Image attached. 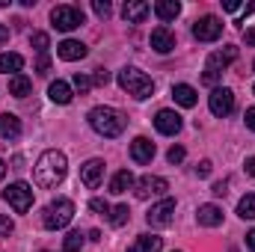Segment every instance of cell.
<instances>
[{"label": "cell", "instance_id": "cell-1", "mask_svg": "<svg viewBox=\"0 0 255 252\" xmlns=\"http://www.w3.org/2000/svg\"><path fill=\"white\" fill-rule=\"evenodd\" d=\"M65 172H68V160H65L63 151H57V148L45 151V154L39 157V163L33 166V178H36V184L42 190L57 187L65 178Z\"/></svg>", "mask_w": 255, "mask_h": 252}, {"label": "cell", "instance_id": "cell-2", "mask_svg": "<svg viewBox=\"0 0 255 252\" xmlns=\"http://www.w3.org/2000/svg\"><path fill=\"white\" fill-rule=\"evenodd\" d=\"M89 125L95 133H101V136H107V139H116L122 130H125L128 119L116 110V107H95V110H89Z\"/></svg>", "mask_w": 255, "mask_h": 252}, {"label": "cell", "instance_id": "cell-3", "mask_svg": "<svg viewBox=\"0 0 255 252\" xmlns=\"http://www.w3.org/2000/svg\"><path fill=\"white\" fill-rule=\"evenodd\" d=\"M119 86L125 89L128 95H133L136 101L154 95V80L145 71H139V68H122L119 71Z\"/></svg>", "mask_w": 255, "mask_h": 252}, {"label": "cell", "instance_id": "cell-4", "mask_svg": "<svg viewBox=\"0 0 255 252\" xmlns=\"http://www.w3.org/2000/svg\"><path fill=\"white\" fill-rule=\"evenodd\" d=\"M71 217H74V202H71V199H57V202H51V205L45 208L42 226L51 229V232H57V229H65V226L71 223Z\"/></svg>", "mask_w": 255, "mask_h": 252}, {"label": "cell", "instance_id": "cell-5", "mask_svg": "<svg viewBox=\"0 0 255 252\" xmlns=\"http://www.w3.org/2000/svg\"><path fill=\"white\" fill-rule=\"evenodd\" d=\"M235 60H238V48H235V45H226L223 51H214V54L208 57V68H205L202 80H205L208 86H214V83L220 80V74L235 63Z\"/></svg>", "mask_w": 255, "mask_h": 252}, {"label": "cell", "instance_id": "cell-6", "mask_svg": "<svg viewBox=\"0 0 255 252\" xmlns=\"http://www.w3.org/2000/svg\"><path fill=\"white\" fill-rule=\"evenodd\" d=\"M51 21H54V27L57 30H77L80 24H83V9H77V6H54L51 9Z\"/></svg>", "mask_w": 255, "mask_h": 252}, {"label": "cell", "instance_id": "cell-7", "mask_svg": "<svg viewBox=\"0 0 255 252\" xmlns=\"http://www.w3.org/2000/svg\"><path fill=\"white\" fill-rule=\"evenodd\" d=\"M3 199H6L18 214H27V211L33 208V187H30V184H24V181H15V184H9V187H6Z\"/></svg>", "mask_w": 255, "mask_h": 252}, {"label": "cell", "instance_id": "cell-8", "mask_svg": "<svg viewBox=\"0 0 255 252\" xmlns=\"http://www.w3.org/2000/svg\"><path fill=\"white\" fill-rule=\"evenodd\" d=\"M193 36L199 42H217L223 36V21L217 15H202L196 24H193Z\"/></svg>", "mask_w": 255, "mask_h": 252}, {"label": "cell", "instance_id": "cell-9", "mask_svg": "<svg viewBox=\"0 0 255 252\" xmlns=\"http://www.w3.org/2000/svg\"><path fill=\"white\" fill-rule=\"evenodd\" d=\"M208 107L217 119H226L232 110H235V92L232 89H214L211 98H208Z\"/></svg>", "mask_w": 255, "mask_h": 252}, {"label": "cell", "instance_id": "cell-10", "mask_svg": "<svg viewBox=\"0 0 255 252\" xmlns=\"http://www.w3.org/2000/svg\"><path fill=\"white\" fill-rule=\"evenodd\" d=\"M172 214H175V199H163V202H157V205L145 214V220H148V226L163 229V226L172 223Z\"/></svg>", "mask_w": 255, "mask_h": 252}, {"label": "cell", "instance_id": "cell-11", "mask_svg": "<svg viewBox=\"0 0 255 252\" xmlns=\"http://www.w3.org/2000/svg\"><path fill=\"white\" fill-rule=\"evenodd\" d=\"M169 190L166 178H157V175H145L136 181V199H148V196H163Z\"/></svg>", "mask_w": 255, "mask_h": 252}, {"label": "cell", "instance_id": "cell-12", "mask_svg": "<svg viewBox=\"0 0 255 252\" xmlns=\"http://www.w3.org/2000/svg\"><path fill=\"white\" fill-rule=\"evenodd\" d=\"M80 181L89 190H95L101 181H104V160H86L80 166Z\"/></svg>", "mask_w": 255, "mask_h": 252}, {"label": "cell", "instance_id": "cell-13", "mask_svg": "<svg viewBox=\"0 0 255 252\" xmlns=\"http://www.w3.org/2000/svg\"><path fill=\"white\" fill-rule=\"evenodd\" d=\"M154 127H157L160 133L172 136V133H178V130H181V116H178L175 110H160V113L154 116Z\"/></svg>", "mask_w": 255, "mask_h": 252}, {"label": "cell", "instance_id": "cell-14", "mask_svg": "<svg viewBox=\"0 0 255 252\" xmlns=\"http://www.w3.org/2000/svg\"><path fill=\"white\" fill-rule=\"evenodd\" d=\"M151 48H154L157 54H169V51L175 48V33H172L169 27H154V30H151Z\"/></svg>", "mask_w": 255, "mask_h": 252}, {"label": "cell", "instance_id": "cell-15", "mask_svg": "<svg viewBox=\"0 0 255 252\" xmlns=\"http://www.w3.org/2000/svg\"><path fill=\"white\" fill-rule=\"evenodd\" d=\"M130 157H133L136 163H151V157H154V142H151L148 136H136V139L130 142Z\"/></svg>", "mask_w": 255, "mask_h": 252}, {"label": "cell", "instance_id": "cell-16", "mask_svg": "<svg viewBox=\"0 0 255 252\" xmlns=\"http://www.w3.org/2000/svg\"><path fill=\"white\" fill-rule=\"evenodd\" d=\"M148 12H151L148 3H142V0H128L125 9H122V18H125L128 24H142Z\"/></svg>", "mask_w": 255, "mask_h": 252}, {"label": "cell", "instance_id": "cell-17", "mask_svg": "<svg viewBox=\"0 0 255 252\" xmlns=\"http://www.w3.org/2000/svg\"><path fill=\"white\" fill-rule=\"evenodd\" d=\"M57 54H60V60L65 63H74V60H83L86 57V45L83 42H74V39H65L57 45Z\"/></svg>", "mask_w": 255, "mask_h": 252}, {"label": "cell", "instance_id": "cell-18", "mask_svg": "<svg viewBox=\"0 0 255 252\" xmlns=\"http://www.w3.org/2000/svg\"><path fill=\"white\" fill-rule=\"evenodd\" d=\"M196 220H199V226H208V229H214V226H220V223H223V211H220L217 205H199V211H196Z\"/></svg>", "mask_w": 255, "mask_h": 252}, {"label": "cell", "instance_id": "cell-19", "mask_svg": "<svg viewBox=\"0 0 255 252\" xmlns=\"http://www.w3.org/2000/svg\"><path fill=\"white\" fill-rule=\"evenodd\" d=\"M154 15H157L160 21H175V18L181 15V3H178V0H157V3H154Z\"/></svg>", "mask_w": 255, "mask_h": 252}, {"label": "cell", "instance_id": "cell-20", "mask_svg": "<svg viewBox=\"0 0 255 252\" xmlns=\"http://www.w3.org/2000/svg\"><path fill=\"white\" fill-rule=\"evenodd\" d=\"M172 98H175V104H181V107H196V101H199L196 89L187 86V83H175V86H172Z\"/></svg>", "mask_w": 255, "mask_h": 252}, {"label": "cell", "instance_id": "cell-21", "mask_svg": "<svg viewBox=\"0 0 255 252\" xmlns=\"http://www.w3.org/2000/svg\"><path fill=\"white\" fill-rule=\"evenodd\" d=\"M160 247H163V241L157 235H139L136 244L128 247V252H160Z\"/></svg>", "mask_w": 255, "mask_h": 252}, {"label": "cell", "instance_id": "cell-22", "mask_svg": "<svg viewBox=\"0 0 255 252\" xmlns=\"http://www.w3.org/2000/svg\"><path fill=\"white\" fill-rule=\"evenodd\" d=\"M0 136H6V139H18V136H21V122H18V116L0 113Z\"/></svg>", "mask_w": 255, "mask_h": 252}, {"label": "cell", "instance_id": "cell-23", "mask_svg": "<svg viewBox=\"0 0 255 252\" xmlns=\"http://www.w3.org/2000/svg\"><path fill=\"white\" fill-rule=\"evenodd\" d=\"M30 89H33L30 77H24V74H12V77H9V95H15V98H27Z\"/></svg>", "mask_w": 255, "mask_h": 252}, {"label": "cell", "instance_id": "cell-24", "mask_svg": "<svg viewBox=\"0 0 255 252\" xmlns=\"http://www.w3.org/2000/svg\"><path fill=\"white\" fill-rule=\"evenodd\" d=\"M48 95H51V101H57V104H68V101H71V86H68L65 80H54V83L48 86Z\"/></svg>", "mask_w": 255, "mask_h": 252}, {"label": "cell", "instance_id": "cell-25", "mask_svg": "<svg viewBox=\"0 0 255 252\" xmlns=\"http://www.w3.org/2000/svg\"><path fill=\"white\" fill-rule=\"evenodd\" d=\"M24 68V57L21 54H0V74H6V71H21Z\"/></svg>", "mask_w": 255, "mask_h": 252}, {"label": "cell", "instance_id": "cell-26", "mask_svg": "<svg viewBox=\"0 0 255 252\" xmlns=\"http://www.w3.org/2000/svg\"><path fill=\"white\" fill-rule=\"evenodd\" d=\"M128 187H133V175L128 169H119L113 175V181H110V193H125Z\"/></svg>", "mask_w": 255, "mask_h": 252}, {"label": "cell", "instance_id": "cell-27", "mask_svg": "<svg viewBox=\"0 0 255 252\" xmlns=\"http://www.w3.org/2000/svg\"><path fill=\"white\" fill-rule=\"evenodd\" d=\"M238 217H244V220H255V193H247V196L238 202Z\"/></svg>", "mask_w": 255, "mask_h": 252}, {"label": "cell", "instance_id": "cell-28", "mask_svg": "<svg viewBox=\"0 0 255 252\" xmlns=\"http://www.w3.org/2000/svg\"><path fill=\"white\" fill-rule=\"evenodd\" d=\"M83 250V235L80 232H68L63 241V252H80Z\"/></svg>", "mask_w": 255, "mask_h": 252}, {"label": "cell", "instance_id": "cell-29", "mask_svg": "<svg viewBox=\"0 0 255 252\" xmlns=\"http://www.w3.org/2000/svg\"><path fill=\"white\" fill-rule=\"evenodd\" d=\"M128 220H130V211H128V205H116L113 211H110V223L119 229V226H125Z\"/></svg>", "mask_w": 255, "mask_h": 252}, {"label": "cell", "instance_id": "cell-30", "mask_svg": "<svg viewBox=\"0 0 255 252\" xmlns=\"http://www.w3.org/2000/svg\"><path fill=\"white\" fill-rule=\"evenodd\" d=\"M30 45H33L39 54H48V48H51V39H48V33H33V36H30Z\"/></svg>", "mask_w": 255, "mask_h": 252}, {"label": "cell", "instance_id": "cell-31", "mask_svg": "<svg viewBox=\"0 0 255 252\" xmlns=\"http://www.w3.org/2000/svg\"><path fill=\"white\" fill-rule=\"evenodd\" d=\"M74 89H77L80 95H86V92L92 89V77H86V74H74Z\"/></svg>", "mask_w": 255, "mask_h": 252}, {"label": "cell", "instance_id": "cell-32", "mask_svg": "<svg viewBox=\"0 0 255 252\" xmlns=\"http://www.w3.org/2000/svg\"><path fill=\"white\" fill-rule=\"evenodd\" d=\"M92 9H95V15H98V18H110V12H113L107 0H92Z\"/></svg>", "mask_w": 255, "mask_h": 252}, {"label": "cell", "instance_id": "cell-33", "mask_svg": "<svg viewBox=\"0 0 255 252\" xmlns=\"http://www.w3.org/2000/svg\"><path fill=\"white\" fill-rule=\"evenodd\" d=\"M184 154H187V151H184L181 145H172V148H169V154H166V160H169V163H181V160H184Z\"/></svg>", "mask_w": 255, "mask_h": 252}, {"label": "cell", "instance_id": "cell-34", "mask_svg": "<svg viewBox=\"0 0 255 252\" xmlns=\"http://www.w3.org/2000/svg\"><path fill=\"white\" fill-rule=\"evenodd\" d=\"M36 71H39V74H48V71H51V57H48V54H39V60H36Z\"/></svg>", "mask_w": 255, "mask_h": 252}, {"label": "cell", "instance_id": "cell-35", "mask_svg": "<svg viewBox=\"0 0 255 252\" xmlns=\"http://www.w3.org/2000/svg\"><path fill=\"white\" fill-rule=\"evenodd\" d=\"M89 208H92L95 214H110V205H107L104 199H92V202H89Z\"/></svg>", "mask_w": 255, "mask_h": 252}, {"label": "cell", "instance_id": "cell-36", "mask_svg": "<svg viewBox=\"0 0 255 252\" xmlns=\"http://www.w3.org/2000/svg\"><path fill=\"white\" fill-rule=\"evenodd\" d=\"M12 229H15V223H12L9 217H0V238H9Z\"/></svg>", "mask_w": 255, "mask_h": 252}, {"label": "cell", "instance_id": "cell-37", "mask_svg": "<svg viewBox=\"0 0 255 252\" xmlns=\"http://www.w3.org/2000/svg\"><path fill=\"white\" fill-rule=\"evenodd\" d=\"M92 83H98V86H107V83H110V74H107L104 68H95V77H92Z\"/></svg>", "mask_w": 255, "mask_h": 252}, {"label": "cell", "instance_id": "cell-38", "mask_svg": "<svg viewBox=\"0 0 255 252\" xmlns=\"http://www.w3.org/2000/svg\"><path fill=\"white\" fill-rule=\"evenodd\" d=\"M196 175H199V178H205V175H211V160H202V163L196 166Z\"/></svg>", "mask_w": 255, "mask_h": 252}, {"label": "cell", "instance_id": "cell-39", "mask_svg": "<svg viewBox=\"0 0 255 252\" xmlns=\"http://www.w3.org/2000/svg\"><path fill=\"white\" fill-rule=\"evenodd\" d=\"M211 193H214V196H226V193H229V181H217V184L211 187Z\"/></svg>", "mask_w": 255, "mask_h": 252}, {"label": "cell", "instance_id": "cell-40", "mask_svg": "<svg viewBox=\"0 0 255 252\" xmlns=\"http://www.w3.org/2000/svg\"><path fill=\"white\" fill-rule=\"evenodd\" d=\"M244 119H247V127H250V130H255V107H250V110H247V116H244Z\"/></svg>", "mask_w": 255, "mask_h": 252}, {"label": "cell", "instance_id": "cell-41", "mask_svg": "<svg viewBox=\"0 0 255 252\" xmlns=\"http://www.w3.org/2000/svg\"><path fill=\"white\" fill-rule=\"evenodd\" d=\"M223 9H226V12H238V9H241V3H238V0H226V3H223Z\"/></svg>", "mask_w": 255, "mask_h": 252}, {"label": "cell", "instance_id": "cell-42", "mask_svg": "<svg viewBox=\"0 0 255 252\" xmlns=\"http://www.w3.org/2000/svg\"><path fill=\"white\" fill-rule=\"evenodd\" d=\"M244 169H247V175H253V178H255V157H247Z\"/></svg>", "mask_w": 255, "mask_h": 252}, {"label": "cell", "instance_id": "cell-43", "mask_svg": "<svg viewBox=\"0 0 255 252\" xmlns=\"http://www.w3.org/2000/svg\"><path fill=\"white\" fill-rule=\"evenodd\" d=\"M244 39H247V45H255V27L253 30H244Z\"/></svg>", "mask_w": 255, "mask_h": 252}, {"label": "cell", "instance_id": "cell-44", "mask_svg": "<svg viewBox=\"0 0 255 252\" xmlns=\"http://www.w3.org/2000/svg\"><path fill=\"white\" fill-rule=\"evenodd\" d=\"M247 247L255 252V229H253V232H247Z\"/></svg>", "mask_w": 255, "mask_h": 252}, {"label": "cell", "instance_id": "cell-45", "mask_svg": "<svg viewBox=\"0 0 255 252\" xmlns=\"http://www.w3.org/2000/svg\"><path fill=\"white\" fill-rule=\"evenodd\" d=\"M6 39H9V27H3V24H0V45H3Z\"/></svg>", "mask_w": 255, "mask_h": 252}, {"label": "cell", "instance_id": "cell-46", "mask_svg": "<svg viewBox=\"0 0 255 252\" xmlns=\"http://www.w3.org/2000/svg\"><path fill=\"white\" fill-rule=\"evenodd\" d=\"M3 175H6V163L0 160V181H3Z\"/></svg>", "mask_w": 255, "mask_h": 252}, {"label": "cell", "instance_id": "cell-47", "mask_svg": "<svg viewBox=\"0 0 255 252\" xmlns=\"http://www.w3.org/2000/svg\"><path fill=\"white\" fill-rule=\"evenodd\" d=\"M253 92H255V86H253Z\"/></svg>", "mask_w": 255, "mask_h": 252}, {"label": "cell", "instance_id": "cell-48", "mask_svg": "<svg viewBox=\"0 0 255 252\" xmlns=\"http://www.w3.org/2000/svg\"><path fill=\"white\" fill-rule=\"evenodd\" d=\"M253 68H255V63H253Z\"/></svg>", "mask_w": 255, "mask_h": 252}]
</instances>
